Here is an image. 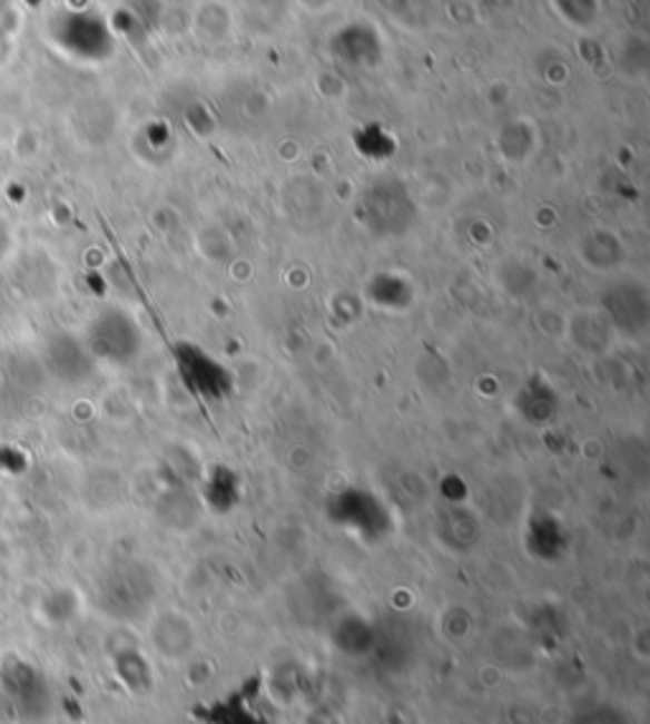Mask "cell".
<instances>
[{
	"label": "cell",
	"mask_w": 650,
	"mask_h": 724,
	"mask_svg": "<svg viewBox=\"0 0 650 724\" xmlns=\"http://www.w3.org/2000/svg\"><path fill=\"white\" fill-rule=\"evenodd\" d=\"M85 346L95 361L125 366L140 354L142 333L128 313L120 307H107L89 323Z\"/></svg>",
	"instance_id": "6da1fadb"
},
{
	"label": "cell",
	"mask_w": 650,
	"mask_h": 724,
	"mask_svg": "<svg viewBox=\"0 0 650 724\" xmlns=\"http://www.w3.org/2000/svg\"><path fill=\"white\" fill-rule=\"evenodd\" d=\"M569 331H572L574 346L590 351V354H598V351L608 349L612 343V333H615L612 323L604 319V315L590 311L574 315L572 323H569Z\"/></svg>",
	"instance_id": "7a4b0ae2"
},
{
	"label": "cell",
	"mask_w": 650,
	"mask_h": 724,
	"mask_svg": "<svg viewBox=\"0 0 650 724\" xmlns=\"http://www.w3.org/2000/svg\"><path fill=\"white\" fill-rule=\"evenodd\" d=\"M21 23H23V18L16 6L0 3V36H3V39H13V36H18V31H21Z\"/></svg>",
	"instance_id": "3957f363"
}]
</instances>
